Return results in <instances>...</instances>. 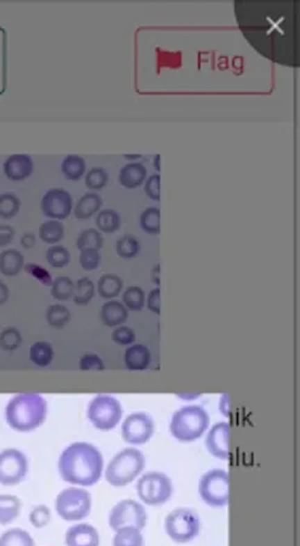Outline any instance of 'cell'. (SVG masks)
I'll return each instance as SVG.
<instances>
[{
  "label": "cell",
  "mask_w": 300,
  "mask_h": 546,
  "mask_svg": "<svg viewBox=\"0 0 300 546\" xmlns=\"http://www.w3.org/2000/svg\"><path fill=\"white\" fill-rule=\"evenodd\" d=\"M297 1H236L241 32L262 56L285 66H298Z\"/></svg>",
  "instance_id": "1"
},
{
  "label": "cell",
  "mask_w": 300,
  "mask_h": 546,
  "mask_svg": "<svg viewBox=\"0 0 300 546\" xmlns=\"http://www.w3.org/2000/svg\"><path fill=\"white\" fill-rule=\"evenodd\" d=\"M103 467V457L99 448L88 442L72 443L58 459L60 475L72 485H96L102 476Z\"/></svg>",
  "instance_id": "2"
},
{
  "label": "cell",
  "mask_w": 300,
  "mask_h": 546,
  "mask_svg": "<svg viewBox=\"0 0 300 546\" xmlns=\"http://www.w3.org/2000/svg\"><path fill=\"white\" fill-rule=\"evenodd\" d=\"M47 412V402L42 395L24 392L15 395L8 402L5 407V419L15 431L31 432L44 424Z\"/></svg>",
  "instance_id": "3"
},
{
  "label": "cell",
  "mask_w": 300,
  "mask_h": 546,
  "mask_svg": "<svg viewBox=\"0 0 300 546\" xmlns=\"http://www.w3.org/2000/svg\"><path fill=\"white\" fill-rule=\"evenodd\" d=\"M210 426V415L200 405L179 408L169 423V432L179 442L189 443L201 437Z\"/></svg>",
  "instance_id": "4"
},
{
  "label": "cell",
  "mask_w": 300,
  "mask_h": 546,
  "mask_svg": "<svg viewBox=\"0 0 300 546\" xmlns=\"http://www.w3.org/2000/svg\"><path fill=\"white\" fill-rule=\"evenodd\" d=\"M144 467V454L136 448H125L109 462L106 470V480L112 487H125L136 480Z\"/></svg>",
  "instance_id": "5"
},
{
  "label": "cell",
  "mask_w": 300,
  "mask_h": 546,
  "mask_svg": "<svg viewBox=\"0 0 300 546\" xmlns=\"http://www.w3.org/2000/svg\"><path fill=\"white\" fill-rule=\"evenodd\" d=\"M88 418L99 431H110L122 420V403L114 396H94L88 405Z\"/></svg>",
  "instance_id": "6"
},
{
  "label": "cell",
  "mask_w": 300,
  "mask_h": 546,
  "mask_svg": "<svg viewBox=\"0 0 300 546\" xmlns=\"http://www.w3.org/2000/svg\"><path fill=\"white\" fill-rule=\"evenodd\" d=\"M165 529L174 542L179 544L192 542L200 532V517L192 508H176L167 515Z\"/></svg>",
  "instance_id": "7"
},
{
  "label": "cell",
  "mask_w": 300,
  "mask_h": 546,
  "mask_svg": "<svg viewBox=\"0 0 300 546\" xmlns=\"http://www.w3.org/2000/svg\"><path fill=\"white\" fill-rule=\"evenodd\" d=\"M137 494L144 504L158 506L169 501L174 485L169 476L162 472H148L137 482Z\"/></svg>",
  "instance_id": "8"
},
{
  "label": "cell",
  "mask_w": 300,
  "mask_h": 546,
  "mask_svg": "<svg viewBox=\"0 0 300 546\" xmlns=\"http://www.w3.org/2000/svg\"><path fill=\"white\" fill-rule=\"evenodd\" d=\"M201 499L212 508H224L229 501V475L222 469L207 471L199 482Z\"/></svg>",
  "instance_id": "9"
},
{
  "label": "cell",
  "mask_w": 300,
  "mask_h": 546,
  "mask_svg": "<svg viewBox=\"0 0 300 546\" xmlns=\"http://www.w3.org/2000/svg\"><path fill=\"white\" fill-rule=\"evenodd\" d=\"M56 511L66 521H79L89 516L91 494L83 488H67L56 498Z\"/></svg>",
  "instance_id": "10"
},
{
  "label": "cell",
  "mask_w": 300,
  "mask_h": 546,
  "mask_svg": "<svg viewBox=\"0 0 300 546\" xmlns=\"http://www.w3.org/2000/svg\"><path fill=\"white\" fill-rule=\"evenodd\" d=\"M148 521L146 508L135 500H122L115 505L109 515V526L117 532L122 528L133 527L142 531Z\"/></svg>",
  "instance_id": "11"
},
{
  "label": "cell",
  "mask_w": 300,
  "mask_h": 546,
  "mask_svg": "<svg viewBox=\"0 0 300 546\" xmlns=\"http://www.w3.org/2000/svg\"><path fill=\"white\" fill-rule=\"evenodd\" d=\"M28 472V459L16 448L0 452V485H15L24 480Z\"/></svg>",
  "instance_id": "12"
},
{
  "label": "cell",
  "mask_w": 300,
  "mask_h": 546,
  "mask_svg": "<svg viewBox=\"0 0 300 546\" xmlns=\"http://www.w3.org/2000/svg\"><path fill=\"white\" fill-rule=\"evenodd\" d=\"M155 423L153 418L143 412H137L126 416L122 421V436L126 443L141 446L149 442L154 436Z\"/></svg>",
  "instance_id": "13"
},
{
  "label": "cell",
  "mask_w": 300,
  "mask_h": 546,
  "mask_svg": "<svg viewBox=\"0 0 300 546\" xmlns=\"http://www.w3.org/2000/svg\"><path fill=\"white\" fill-rule=\"evenodd\" d=\"M42 212L51 220H65L73 210V198L63 189H51L44 194L40 203Z\"/></svg>",
  "instance_id": "14"
},
{
  "label": "cell",
  "mask_w": 300,
  "mask_h": 546,
  "mask_svg": "<svg viewBox=\"0 0 300 546\" xmlns=\"http://www.w3.org/2000/svg\"><path fill=\"white\" fill-rule=\"evenodd\" d=\"M229 424L226 421H222L215 425L207 435V451L217 459H229Z\"/></svg>",
  "instance_id": "15"
},
{
  "label": "cell",
  "mask_w": 300,
  "mask_h": 546,
  "mask_svg": "<svg viewBox=\"0 0 300 546\" xmlns=\"http://www.w3.org/2000/svg\"><path fill=\"white\" fill-rule=\"evenodd\" d=\"M3 168L8 179L11 181H24L33 173V160L27 155H12L5 159Z\"/></svg>",
  "instance_id": "16"
},
{
  "label": "cell",
  "mask_w": 300,
  "mask_h": 546,
  "mask_svg": "<svg viewBox=\"0 0 300 546\" xmlns=\"http://www.w3.org/2000/svg\"><path fill=\"white\" fill-rule=\"evenodd\" d=\"M67 546H99L97 529L89 523H79L72 526L66 533Z\"/></svg>",
  "instance_id": "17"
},
{
  "label": "cell",
  "mask_w": 300,
  "mask_h": 546,
  "mask_svg": "<svg viewBox=\"0 0 300 546\" xmlns=\"http://www.w3.org/2000/svg\"><path fill=\"white\" fill-rule=\"evenodd\" d=\"M124 366L130 372H143L151 362V353L146 345L133 344L124 352Z\"/></svg>",
  "instance_id": "18"
},
{
  "label": "cell",
  "mask_w": 300,
  "mask_h": 546,
  "mask_svg": "<svg viewBox=\"0 0 300 546\" xmlns=\"http://www.w3.org/2000/svg\"><path fill=\"white\" fill-rule=\"evenodd\" d=\"M99 318L106 327L117 328L126 323V320H128V310L122 302L109 300L101 307Z\"/></svg>",
  "instance_id": "19"
},
{
  "label": "cell",
  "mask_w": 300,
  "mask_h": 546,
  "mask_svg": "<svg viewBox=\"0 0 300 546\" xmlns=\"http://www.w3.org/2000/svg\"><path fill=\"white\" fill-rule=\"evenodd\" d=\"M147 169L141 163H130L124 165L119 173V181L122 187L133 189L146 182Z\"/></svg>",
  "instance_id": "20"
},
{
  "label": "cell",
  "mask_w": 300,
  "mask_h": 546,
  "mask_svg": "<svg viewBox=\"0 0 300 546\" xmlns=\"http://www.w3.org/2000/svg\"><path fill=\"white\" fill-rule=\"evenodd\" d=\"M102 204H103V201L99 194H94V192L84 194L76 202L75 207H73L74 208V210H73L74 217L79 220H88L99 212Z\"/></svg>",
  "instance_id": "21"
},
{
  "label": "cell",
  "mask_w": 300,
  "mask_h": 546,
  "mask_svg": "<svg viewBox=\"0 0 300 546\" xmlns=\"http://www.w3.org/2000/svg\"><path fill=\"white\" fill-rule=\"evenodd\" d=\"M24 267V256L17 249H6L0 253V273L15 277Z\"/></svg>",
  "instance_id": "22"
},
{
  "label": "cell",
  "mask_w": 300,
  "mask_h": 546,
  "mask_svg": "<svg viewBox=\"0 0 300 546\" xmlns=\"http://www.w3.org/2000/svg\"><path fill=\"white\" fill-rule=\"evenodd\" d=\"M124 282L122 278L114 273H107L99 278L97 282V292L99 297L106 300H114L117 295H120Z\"/></svg>",
  "instance_id": "23"
},
{
  "label": "cell",
  "mask_w": 300,
  "mask_h": 546,
  "mask_svg": "<svg viewBox=\"0 0 300 546\" xmlns=\"http://www.w3.org/2000/svg\"><path fill=\"white\" fill-rule=\"evenodd\" d=\"M22 503L16 495L0 494V524H9L19 517Z\"/></svg>",
  "instance_id": "24"
},
{
  "label": "cell",
  "mask_w": 300,
  "mask_h": 546,
  "mask_svg": "<svg viewBox=\"0 0 300 546\" xmlns=\"http://www.w3.org/2000/svg\"><path fill=\"white\" fill-rule=\"evenodd\" d=\"M53 349L51 344L47 341H35L29 348V359L37 367L47 368L53 361Z\"/></svg>",
  "instance_id": "25"
},
{
  "label": "cell",
  "mask_w": 300,
  "mask_h": 546,
  "mask_svg": "<svg viewBox=\"0 0 300 546\" xmlns=\"http://www.w3.org/2000/svg\"><path fill=\"white\" fill-rule=\"evenodd\" d=\"M65 237V225L58 220H47L39 227V238L49 245L60 243Z\"/></svg>",
  "instance_id": "26"
},
{
  "label": "cell",
  "mask_w": 300,
  "mask_h": 546,
  "mask_svg": "<svg viewBox=\"0 0 300 546\" xmlns=\"http://www.w3.org/2000/svg\"><path fill=\"white\" fill-rule=\"evenodd\" d=\"M45 318H47V325L56 328V329H62L66 325H69L72 320V313L68 307L61 304H53L47 307V312H45Z\"/></svg>",
  "instance_id": "27"
},
{
  "label": "cell",
  "mask_w": 300,
  "mask_h": 546,
  "mask_svg": "<svg viewBox=\"0 0 300 546\" xmlns=\"http://www.w3.org/2000/svg\"><path fill=\"white\" fill-rule=\"evenodd\" d=\"M96 287L89 277H83L74 283L73 302L78 306H88L94 299Z\"/></svg>",
  "instance_id": "28"
},
{
  "label": "cell",
  "mask_w": 300,
  "mask_h": 546,
  "mask_svg": "<svg viewBox=\"0 0 300 546\" xmlns=\"http://www.w3.org/2000/svg\"><path fill=\"white\" fill-rule=\"evenodd\" d=\"M94 224L97 226V230L103 233H114L120 228L122 225V217L119 212L114 209H103L97 214Z\"/></svg>",
  "instance_id": "29"
},
{
  "label": "cell",
  "mask_w": 300,
  "mask_h": 546,
  "mask_svg": "<svg viewBox=\"0 0 300 546\" xmlns=\"http://www.w3.org/2000/svg\"><path fill=\"white\" fill-rule=\"evenodd\" d=\"M61 170L67 180L78 181L86 173V163L84 158L76 155H69L62 162Z\"/></svg>",
  "instance_id": "30"
},
{
  "label": "cell",
  "mask_w": 300,
  "mask_h": 546,
  "mask_svg": "<svg viewBox=\"0 0 300 546\" xmlns=\"http://www.w3.org/2000/svg\"><path fill=\"white\" fill-rule=\"evenodd\" d=\"M0 546H35V544L28 532L12 528L0 536Z\"/></svg>",
  "instance_id": "31"
},
{
  "label": "cell",
  "mask_w": 300,
  "mask_h": 546,
  "mask_svg": "<svg viewBox=\"0 0 300 546\" xmlns=\"http://www.w3.org/2000/svg\"><path fill=\"white\" fill-rule=\"evenodd\" d=\"M140 250L141 244L136 237L132 235H122L115 243V251L122 259H133L138 255Z\"/></svg>",
  "instance_id": "32"
},
{
  "label": "cell",
  "mask_w": 300,
  "mask_h": 546,
  "mask_svg": "<svg viewBox=\"0 0 300 546\" xmlns=\"http://www.w3.org/2000/svg\"><path fill=\"white\" fill-rule=\"evenodd\" d=\"M122 304L130 311H141L146 306V294L141 287L131 286L122 292Z\"/></svg>",
  "instance_id": "33"
},
{
  "label": "cell",
  "mask_w": 300,
  "mask_h": 546,
  "mask_svg": "<svg viewBox=\"0 0 300 546\" xmlns=\"http://www.w3.org/2000/svg\"><path fill=\"white\" fill-rule=\"evenodd\" d=\"M74 294V282L66 276H58L53 279L51 286V295L57 302H67Z\"/></svg>",
  "instance_id": "34"
},
{
  "label": "cell",
  "mask_w": 300,
  "mask_h": 546,
  "mask_svg": "<svg viewBox=\"0 0 300 546\" xmlns=\"http://www.w3.org/2000/svg\"><path fill=\"white\" fill-rule=\"evenodd\" d=\"M103 235L96 228H86L76 238V248L80 251L85 249L99 250L103 247Z\"/></svg>",
  "instance_id": "35"
},
{
  "label": "cell",
  "mask_w": 300,
  "mask_h": 546,
  "mask_svg": "<svg viewBox=\"0 0 300 546\" xmlns=\"http://www.w3.org/2000/svg\"><path fill=\"white\" fill-rule=\"evenodd\" d=\"M143 536L137 528L119 529L112 538V546H143Z\"/></svg>",
  "instance_id": "36"
},
{
  "label": "cell",
  "mask_w": 300,
  "mask_h": 546,
  "mask_svg": "<svg viewBox=\"0 0 300 546\" xmlns=\"http://www.w3.org/2000/svg\"><path fill=\"white\" fill-rule=\"evenodd\" d=\"M160 212L159 208L150 207L143 210L140 217L142 230L148 235H158L160 233Z\"/></svg>",
  "instance_id": "37"
},
{
  "label": "cell",
  "mask_w": 300,
  "mask_h": 546,
  "mask_svg": "<svg viewBox=\"0 0 300 546\" xmlns=\"http://www.w3.org/2000/svg\"><path fill=\"white\" fill-rule=\"evenodd\" d=\"M45 258L49 265L56 269H63L71 263L72 256L69 250L62 245H51L45 251Z\"/></svg>",
  "instance_id": "38"
},
{
  "label": "cell",
  "mask_w": 300,
  "mask_h": 546,
  "mask_svg": "<svg viewBox=\"0 0 300 546\" xmlns=\"http://www.w3.org/2000/svg\"><path fill=\"white\" fill-rule=\"evenodd\" d=\"M21 209V201L15 194L6 192L0 194V217L10 220L19 214Z\"/></svg>",
  "instance_id": "39"
},
{
  "label": "cell",
  "mask_w": 300,
  "mask_h": 546,
  "mask_svg": "<svg viewBox=\"0 0 300 546\" xmlns=\"http://www.w3.org/2000/svg\"><path fill=\"white\" fill-rule=\"evenodd\" d=\"M21 344H22V334L14 327L5 328L0 333V349L4 350L6 352H12L15 350L19 349Z\"/></svg>",
  "instance_id": "40"
},
{
  "label": "cell",
  "mask_w": 300,
  "mask_h": 546,
  "mask_svg": "<svg viewBox=\"0 0 300 546\" xmlns=\"http://www.w3.org/2000/svg\"><path fill=\"white\" fill-rule=\"evenodd\" d=\"M109 181V175L103 168H91L85 176V185L91 191L104 189Z\"/></svg>",
  "instance_id": "41"
},
{
  "label": "cell",
  "mask_w": 300,
  "mask_h": 546,
  "mask_svg": "<svg viewBox=\"0 0 300 546\" xmlns=\"http://www.w3.org/2000/svg\"><path fill=\"white\" fill-rule=\"evenodd\" d=\"M101 254L99 250L97 249H85L80 251L79 255V264L85 271H94L99 267L101 265Z\"/></svg>",
  "instance_id": "42"
},
{
  "label": "cell",
  "mask_w": 300,
  "mask_h": 546,
  "mask_svg": "<svg viewBox=\"0 0 300 546\" xmlns=\"http://www.w3.org/2000/svg\"><path fill=\"white\" fill-rule=\"evenodd\" d=\"M112 340L120 346H131L136 341V333L130 327L120 325L112 332Z\"/></svg>",
  "instance_id": "43"
},
{
  "label": "cell",
  "mask_w": 300,
  "mask_h": 546,
  "mask_svg": "<svg viewBox=\"0 0 300 546\" xmlns=\"http://www.w3.org/2000/svg\"><path fill=\"white\" fill-rule=\"evenodd\" d=\"M79 369L83 372H90V370H97L102 372L106 369L103 359L99 357L96 353H85L79 359Z\"/></svg>",
  "instance_id": "44"
},
{
  "label": "cell",
  "mask_w": 300,
  "mask_h": 546,
  "mask_svg": "<svg viewBox=\"0 0 300 546\" xmlns=\"http://www.w3.org/2000/svg\"><path fill=\"white\" fill-rule=\"evenodd\" d=\"M24 272L35 278L38 282L42 283V286L51 287L53 279H52L51 273L49 272L47 269H44L39 265L31 263V264L24 265Z\"/></svg>",
  "instance_id": "45"
},
{
  "label": "cell",
  "mask_w": 300,
  "mask_h": 546,
  "mask_svg": "<svg viewBox=\"0 0 300 546\" xmlns=\"http://www.w3.org/2000/svg\"><path fill=\"white\" fill-rule=\"evenodd\" d=\"M51 518V511L45 505H39L33 508V511L29 515V521L35 528H42L50 522Z\"/></svg>",
  "instance_id": "46"
},
{
  "label": "cell",
  "mask_w": 300,
  "mask_h": 546,
  "mask_svg": "<svg viewBox=\"0 0 300 546\" xmlns=\"http://www.w3.org/2000/svg\"><path fill=\"white\" fill-rule=\"evenodd\" d=\"M144 192L147 196L155 202L160 201V175L153 174L150 175L149 178L147 179L146 186H144Z\"/></svg>",
  "instance_id": "47"
},
{
  "label": "cell",
  "mask_w": 300,
  "mask_h": 546,
  "mask_svg": "<svg viewBox=\"0 0 300 546\" xmlns=\"http://www.w3.org/2000/svg\"><path fill=\"white\" fill-rule=\"evenodd\" d=\"M147 307L150 312H153L155 315H160V309H161V292L160 288L156 287L150 290L146 300Z\"/></svg>",
  "instance_id": "48"
},
{
  "label": "cell",
  "mask_w": 300,
  "mask_h": 546,
  "mask_svg": "<svg viewBox=\"0 0 300 546\" xmlns=\"http://www.w3.org/2000/svg\"><path fill=\"white\" fill-rule=\"evenodd\" d=\"M14 238V227L0 224V248H5V247L11 244Z\"/></svg>",
  "instance_id": "49"
},
{
  "label": "cell",
  "mask_w": 300,
  "mask_h": 546,
  "mask_svg": "<svg viewBox=\"0 0 300 546\" xmlns=\"http://www.w3.org/2000/svg\"><path fill=\"white\" fill-rule=\"evenodd\" d=\"M35 242H37V238H35L33 232H26L21 237V245L24 247V249H32V248H34Z\"/></svg>",
  "instance_id": "50"
},
{
  "label": "cell",
  "mask_w": 300,
  "mask_h": 546,
  "mask_svg": "<svg viewBox=\"0 0 300 546\" xmlns=\"http://www.w3.org/2000/svg\"><path fill=\"white\" fill-rule=\"evenodd\" d=\"M219 412L225 418H229L230 415V398L228 393H223L219 397Z\"/></svg>",
  "instance_id": "51"
},
{
  "label": "cell",
  "mask_w": 300,
  "mask_h": 546,
  "mask_svg": "<svg viewBox=\"0 0 300 546\" xmlns=\"http://www.w3.org/2000/svg\"><path fill=\"white\" fill-rule=\"evenodd\" d=\"M10 297V289L4 282H1L0 281V306L1 305H4L6 304V302L9 300Z\"/></svg>",
  "instance_id": "52"
},
{
  "label": "cell",
  "mask_w": 300,
  "mask_h": 546,
  "mask_svg": "<svg viewBox=\"0 0 300 546\" xmlns=\"http://www.w3.org/2000/svg\"><path fill=\"white\" fill-rule=\"evenodd\" d=\"M151 282L154 283L156 287L160 286V265H155L153 270H151Z\"/></svg>",
  "instance_id": "53"
},
{
  "label": "cell",
  "mask_w": 300,
  "mask_h": 546,
  "mask_svg": "<svg viewBox=\"0 0 300 546\" xmlns=\"http://www.w3.org/2000/svg\"><path fill=\"white\" fill-rule=\"evenodd\" d=\"M200 396H201L200 395V393H178V395H177V397H178V398H181V400H197V398H199Z\"/></svg>",
  "instance_id": "54"
},
{
  "label": "cell",
  "mask_w": 300,
  "mask_h": 546,
  "mask_svg": "<svg viewBox=\"0 0 300 546\" xmlns=\"http://www.w3.org/2000/svg\"><path fill=\"white\" fill-rule=\"evenodd\" d=\"M155 159H156V170H160V165H159L160 156H159V155H158V156H156V158H155Z\"/></svg>",
  "instance_id": "55"
}]
</instances>
